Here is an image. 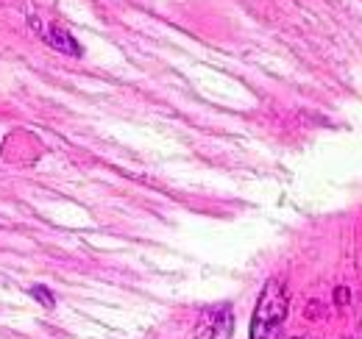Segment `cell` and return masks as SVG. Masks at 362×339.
<instances>
[{
    "mask_svg": "<svg viewBox=\"0 0 362 339\" xmlns=\"http://www.w3.org/2000/svg\"><path fill=\"white\" fill-rule=\"evenodd\" d=\"M34 25H37V31H40V37L45 40L53 50H59V53H67V56H81V47L78 42L64 31V28H59V25H45V23H40V20H34Z\"/></svg>",
    "mask_w": 362,
    "mask_h": 339,
    "instance_id": "cell-3",
    "label": "cell"
},
{
    "mask_svg": "<svg viewBox=\"0 0 362 339\" xmlns=\"http://www.w3.org/2000/svg\"><path fill=\"white\" fill-rule=\"evenodd\" d=\"M231 326H234V320H231V309L223 303V306H215V309L204 311L195 337L198 339H228L231 337Z\"/></svg>",
    "mask_w": 362,
    "mask_h": 339,
    "instance_id": "cell-2",
    "label": "cell"
},
{
    "mask_svg": "<svg viewBox=\"0 0 362 339\" xmlns=\"http://www.w3.org/2000/svg\"><path fill=\"white\" fill-rule=\"evenodd\" d=\"M296 339H307V337H296Z\"/></svg>",
    "mask_w": 362,
    "mask_h": 339,
    "instance_id": "cell-6",
    "label": "cell"
},
{
    "mask_svg": "<svg viewBox=\"0 0 362 339\" xmlns=\"http://www.w3.org/2000/svg\"><path fill=\"white\" fill-rule=\"evenodd\" d=\"M34 295L40 297V300H45L47 306H50V303H53V300H50V297H47V292H45V290H42V287H34Z\"/></svg>",
    "mask_w": 362,
    "mask_h": 339,
    "instance_id": "cell-5",
    "label": "cell"
},
{
    "mask_svg": "<svg viewBox=\"0 0 362 339\" xmlns=\"http://www.w3.org/2000/svg\"><path fill=\"white\" fill-rule=\"evenodd\" d=\"M334 300H337V306H346V303H349V290H343V287H340Z\"/></svg>",
    "mask_w": 362,
    "mask_h": 339,
    "instance_id": "cell-4",
    "label": "cell"
},
{
    "mask_svg": "<svg viewBox=\"0 0 362 339\" xmlns=\"http://www.w3.org/2000/svg\"><path fill=\"white\" fill-rule=\"evenodd\" d=\"M284 317H287V292L279 281H268L251 320V339H273L279 334Z\"/></svg>",
    "mask_w": 362,
    "mask_h": 339,
    "instance_id": "cell-1",
    "label": "cell"
}]
</instances>
